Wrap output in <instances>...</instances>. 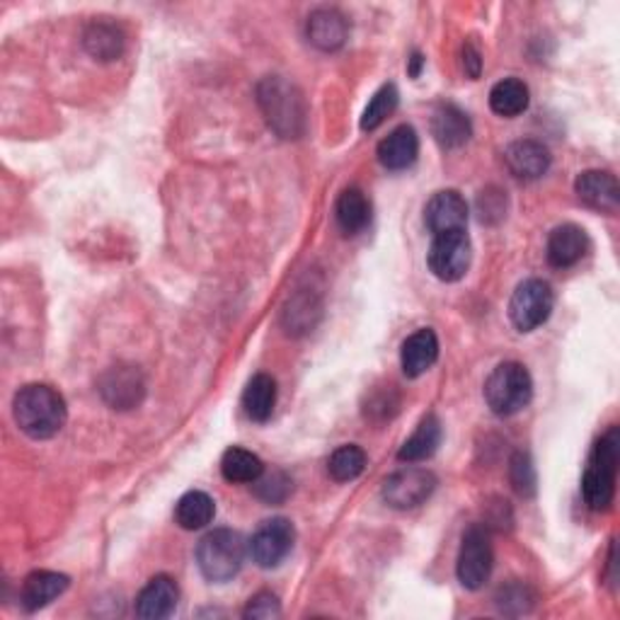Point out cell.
<instances>
[{
	"label": "cell",
	"instance_id": "1",
	"mask_svg": "<svg viewBox=\"0 0 620 620\" xmlns=\"http://www.w3.org/2000/svg\"><path fill=\"white\" fill-rule=\"evenodd\" d=\"M13 415L20 431H25L29 439L44 441L64 429L68 410L59 390L44 384H29L15 392Z\"/></svg>",
	"mask_w": 620,
	"mask_h": 620
},
{
	"label": "cell",
	"instance_id": "2",
	"mask_svg": "<svg viewBox=\"0 0 620 620\" xmlns=\"http://www.w3.org/2000/svg\"><path fill=\"white\" fill-rule=\"evenodd\" d=\"M257 102L279 139H301L306 131V102L301 90L282 76H270L257 86Z\"/></svg>",
	"mask_w": 620,
	"mask_h": 620
},
{
	"label": "cell",
	"instance_id": "3",
	"mask_svg": "<svg viewBox=\"0 0 620 620\" xmlns=\"http://www.w3.org/2000/svg\"><path fill=\"white\" fill-rule=\"evenodd\" d=\"M620 461L618 427L608 429L589 456L582 478V498L592 512H608L616 498V475Z\"/></svg>",
	"mask_w": 620,
	"mask_h": 620
},
{
	"label": "cell",
	"instance_id": "4",
	"mask_svg": "<svg viewBox=\"0 0 620 620\" xmlns=\"http://www.w3.org/2000/svg\"><path fill=\"white\" fill-rule=\"evenodd\" d=\"M247 545L243 535L233 529L209 531L196 545V565L214 584L231 582L243 570Z\"/></svg>",
	"mask_w": 620,
	"mask_h": 620
},
{
	"label": "cell",
	"instance_id": "5",
	"mask_svg": "<svg viewBox=\"0 0 620 620\" xmlns=\"http://www.w3.org/2000/svg\"><path fill=\"white\" fill-rule=\"evenodd\" d=\"M533 380L519 361H504L485 380V402L498 417H512L529 408Z\"/></svg>",
	"mask_w": 620,
	"mask_h": 620
},
{
	"label": "cell",
	"instance_id": "6",
	"mask_svg": "<svg viewBox=\"0 0 620 620\" xmlns=\"http://www.w3.org/2000/svg\"><path fill=\"white\" fill-rule=\"evenodd\" d=\"M494 567V553H492V541L490 531L485 526H470L468 531L463 533L461 541V553H458V582L470 589V592H478L485 586V582L490 580Z\"/></svg>",
	"mask_w": 620,
	"mask_h": 620
},
{
	"label": "cell",
	"instance_id": "7",
	"mask_svg": "<svg viewBox=\"0 0 620 620\" xmlns=\"http://www.w3.org/2000/svg\"><path fill=\"white\" fill-rule=\"evenodd\" d=\"M555 294L551 284L543 282V279H526L512 294L509 318L519 333H533L535 327H541L551 318Z\"/></svg>",
	"mask_w": 620,
	"mask_h": 620
},
{
	"label": "cell",
	"instance_id": "8",
	"mask_svg": "<svg viewBox=\"0 0 620 620\" xmlns=\"http://www.w3.org/2000/svg\"><path fill=\"white\" fill-rule=\"evenodd\" d=\"M473 245L465 231H451L434 235L431 247L427 253V262L431 274L441 279V282H458L465 276L470 267Z\"/></svg>",
	"mask_w": 620,
	"mask_h": 620
},
{
	"label": "cell",
	"instance_id": "9",
	"mask_svg": "<svg viewBox=\"0 0 620 620\" xmlns=\"http://www.w3.org/2000/svg\"><path fill=\"white\" fill-rule=\"evenodd\" d=\"M294 524L284 519V516H274V519H267L257 526L250 543H247V551H250L257 565L264 567V570H272V567H279L286 560L288 553L294 551Z\"/></svg>",
	"mask_w": 620,
	"mask_h": 620
},
{
	"label": "cell",
	"instance_id": "10",
	"mask_svg": "<svg viewBox=\"0 0 620 620\" xmlns=\"http://www.w3.org/2000/svg\"><path fill=\"white\" fill-rule=\"evenodd\" d=\"M437 490V478L425 468H405L392 473L384 482V500L392 509H415Z\"/></svg>",
	"mask_w": 620,
	"mask_h": 620
},
{
	"label": "cell",
	"instance_id": "11",
	"mask_svg": "<svg viewBox=\"0 0 620 620\" xmlns=\"http://www.w3.org/2000/svg\"><path fill=\"white\" fill-rule=\"evenodd\" d=\"M100 392L112 410H133L141 405L143 396H146V380H143L139 369L112 366L100 378Z\"/></svg>",
	"mask_w": 620,
	"mask_h": 620
},
{
	"label": "cell",
	"instance_id": "12",
	"mask_svg": "<svg viewBox=\"0 0 620 620\" xmlns=\"http://www.w3.org/2000/svg\"><path fill=\"white\" fill-rule=\"evenodd\" d=\"M425 223L434 235L465 231L468 223V204L456 190H443L431 196L425 206Z\"/></svg>",
	"mask_w": 620,
	"mask_h": 620
},
{
	"label": "cell",
	"instance_id": "13",
	"mask_svg": "<svg viewBox=\"0 0 620 620\" xmlns=\"http://www.w3.org/2000/svg\"><path fill=\"white\" fill-rule=\"evenodd\" d=\"M574 192L589 209L613 216L620 204L618 180L606 170H586L574 182Z\"/></svg>",
	"mask_w": 620,
	"mask_h": 620
},
{
	"label": "cell",
	"instance_id": "14",
	"mask_svg": "<svg viewBox=\"0 0 620 620\" xmlns=\"http://www.w3.org/2000/svg\"><path fill=\"white\" fill-rule=\"evenodd\" d=\"M306 37L320 51H337L345 47L349 37L347 17L335 8H320L310 13L306 25Z\"/></svg>",
	"mask_w": 620,
	"mask_h": 620
},
{
	"label": "cell",
	"instance_id": "15",
	"mask_svg": "<svg viewBox=\"0 0 620 620\" xmlns=\"http://www.w3.org/2000/svg\"><path fill=\"white\" fill-rule=\"evenodd\" d=\"M589 253V237L584 229L574 223L557 225V229L547 237V262L555 270H570L577 262L584 260Z\"/></svg>",
	"mask_w": 620,
	"mask_h": 620
},
{
	"label": "cell",
	"instance_id": "16",
	"mask_svg": "<svg viewBox=\"0 0 620 620\" xmlns=\"http://www.w3.org/2000/svg\"><path fill=\"white\" fill-rule=\"evenodd\" d=\"M506 168L519 180H539L551 170V151H547L539 141H516L504 151Z\"/></svg>",
	"mask_w": 620,
	"mask_h": 620
},
{
	"label": "cell",
	"instance_id": "17",
	"mask_svg": "<svg viewBox=\"0 0 620 620\" xmlns=\"http://www.w3.org/2000/svg\"><path fill=\"white\" fill-rule=\"evenodd\" d=\"M439 359V337L434 330L422 327L412 333L400 349V364L408 378H419L437 364Z\"/></svg>",
	"mask_w": 620,
	"mask_h": 620
},
{
	"label": "cell",
	"instance_id": "18",
	"mask_svg": "<svg viewBox=\"0 0 620 620\" xmlns=\"http://www.w3.org/2000/svg\"><path fill=\"white\" fill-rule=\"evenodd\" d=\"M178 584L170 580L168 574H158L141 589V594L137 596V616L146 620H160L175 613L178 608Z\"/></svg>",
	"mask_w": 620,
	"mask_h": 620
},
{
	"label": "cell",
	"instance_id": "19",
	"mask_svg": "<svg viewBox=\"0 0 620 620\" xmlns=\"http://www.w3.org/2000/svg\"><path fill=\"white\" fill-rule=\"evenodd\" d=\"M431 133L441 148H461L473 137V124L468 115L456 105H439L431 115Z\"/></svg>",
	"mask_w": 620,
	"mask_h": 620
},
{
	"label": "cell",
	"instance_id": "20",
	"mask_svg": "<svg viewBox=\"0 0 620 620\" xmlns=\"http://www.w3.org/2000/svg\"><path fill=\"white\" fill-rule=\"evenodd\" d=\"M68 584L70 580L61 572H49V570L33 572L25 577L23 589H20V604H23L25 611L35 613L39 611V608L49 606L54 598L64 594Z\"/></svg>",
	"mask_w": 620,
	"mask_h": 620
},
{
	"label": "cell",
	"instance_id": "21",
	"mask_svg": "<svg viewBox=\"0 0 620 620\" xmlns=\"http://www.w3.org/2000/svg\"><path fill=\"white\" fill-rule=\"evenodd\" d=\"M378 160L388 170H408L419 155V137L417 131L402 124L392 129L388 137L378 143Z\"/></svg>",
	"mask_w": 620,
	"mask_h": 620
},
{
	"label": "cell",
	"instance_id": "22",
	"mask_svg": "<svg viewBox=\"0 0 620 620\" xmlns=\"http://www.w3.org/2000/svg\"><path fill=\"white\" fill-rule=\"evenodd\" d=\"M441 437H443V429H441L439 417L437 415L422 417L417 429L412 431V437L402 443V449L398 451V461L419 463V461L431 458L439 449Z\"/></svg>",
	"mask_w": 620,
	"mask_h": 620
},
{
	"label": "cell",
	"instance_id": "23",
	"mask_svg": "<svg viewBox=\"0 0 620 620\" xmlns=\"http://www.w3.org/2000/svg\"><path fill=\"white\" fill-rule=\"evenodd\" d=\"M335 216L345 235H359L371 223V202L359 188H349L339 194Z\"/></svg>",
	"mask_w": 620,
	"mask_h": 620
},
{
	"label": "cell",
	"instance_id": "24",
	"mask_svg": "<svg viewBox=\"0 0 620 620\" xmlns=\"http://www.w3.org/2000/svg\"><path fill=\"white\" fill-rule=\"evenodd\" d=\"M529 86L519 78H504L490 90V107L494 115L504 119H514L529 109Z\"/></svg>",
	"mask_w": 620,
	"mask_h": 620
},
{
	"label": "cell",
	"instance_id": "25",
	"mask_svg": "<svg viewBox=\"0 0 620 620\" xmlns=\"http://www.w3.org/2000/svg\"><path fill=\"white\" fill-rule=\"evenodd\" d=\"M82 47L92 59L107 64V61H117L124 54V35L119 27L109 23H92L82 35Z\"/></svg>",
	"mask_w": 620,
	"mask_h": 620
},
{
	"label": "cell",
	"instance_id": "26",
	"mask_svg": "<svg viewBox=\"0 0 620 620\" xmlns=\"http://www.w3.org/2000/svg\"><path fill=\"white\" fill-rule=\"evenodd\" d=\"M216 516V502L202 490H192L182 494L178 506H175V521L184 531H199L209 526Z\"/></svg>",
	"mask_w": 620,
	"mask_h": 620
},
{
	"label": "cell",
	"instance_id": "27",
	"mask_svg": "<svg viewBox=\"0 0 620 620\" xmlns=\"http://www.w3.org/2000/svg\"><path fill=\"white\" fill-rule=\"evenodd\" d=\"M276 405V384L272 376L257 374L250 378L243 392V410L253 422H267Z\"/></svg>",
	"mask_w": 620,
	"mask_h": 620
},
{
	"label": "cell",
	"instance_id": "28",
	"mask_svg": "<svg viewBox=\"0 0 620 620\" xmlns=\"http://www.w3.org/2000/svg\"><path fill=\"white\" fill-rule=\"evenodd\" d=\"M223 478L235 485H250L264 473V463L253 451L233 447L223 453L221 458Z\"/></svg>",
	"mask_w": 620,
	"mask_h": 620
},
{
	"label": "cell",
	"instance_id": "29",
	"mask_svg": "<svg viewBox=\"0 0 620 620\" xmlns=\"http://www.w3.org/2000/svg\"><path fill=\"white\" fill-rule=\"evenodd\" d=\"M364 470H366V453L364 449L354 447V443L339 447L327 461V473L333 475V480L337 482L357 480Z\"/></svg>",
	"mask_w": 620,
	"mask_h": 620
},
{
	"label": "cell",
	"instance_id": "30",
	"mask_svg": "<svg viewBox=\"0 0 620 620\" xmlns=\"http://www.w3.org/2000/svg\"><path fill=\"white\" fill-rule=\"evenodd\" d=\"M398 102H400V92L396 86H392V82H388V86L380 88L376 95L371 98V102L364 109V117H361V129L376 131L380 124H384L392 112H396Z\"/></svg>",
	"mask_w": 620,
	"mask_h": 620
},
{
	"label": "cell",
	"instance_id": "31",
	"mask_svg": "<svg viewBox=\"0 0 620 620\" xmlns=\"http://www.w3.org/2000/svg\"><path fill=\"white\" fill-rule=\"evenodd\" d=\"M255 494L267 504H282L288 494L294 490V482L288 478L286 473L282 470H272V473H262L260 478L255 482Z\"/></svg>",
	"mask_w": 620,
	"mask_h": 620
},
{
	"label": "cell",
	"instance_id": "32",
	"mask_svg": "<svg viewBox=\"0 0 620 620\" xmlns=\"http://www.w3.org/2000/svg\"><path fill=\"white\" fill-rule=\"evenodd\" d=\"M509 478L514 490L521 494V498H533L535 490H539V478H535L533 461L526 451H516L514 458L509 463Z\"/></svg>",
	"mask_w": 620,
	"mask_h": 620
},
{
	"label": "cell",
	"instance_id": "33",
	"mask_svg": "<svg viewBox=\"0 0 620 620\" xmlns=\"http://www.w3.org/2000/svg\"><path fill=\"white\" fill-rule=\"evenodd\" d=\"M533 602H535V596L531 594V589L526 586V584H519V582L502 586L500 594H498L500 611L502 613H512V616L526 613L533 606Z\"/></svg>",
	"mask_w": 620,
	"mask_h": 620
},
{
	"label": "cell",
	"instance_id": "34",
	"mask_svg": "<svg viewBox=\"0 0 620 620\" xmlns=\"http://www.w3.org/2000/svg\"><path fill=\"white\" fill-rule=\"evenodd\" d=\"M243 616L247 620H264V618H279L282 616V604L272 592H260L247 602Z\"/></svg>",
	"mask_w": 620,
	"mask_h": 620
},
{
	"label": "cell",
	"instance_id": "35",
	"mask_svg": "<svg viewBox=\"0 0 620 620\" xmlns=\"http://www.w3.org/2000/svg\"><path fill=\"white\" fill-rule=\"evenodd\" d=\"M478 211L482 223H498L504 219L506 199L502 192H482L478 199Z\"/></svg>",
	"mask_w": 620,
	"mask_h": 620
},
{
	"label": "cell",
	"instance_id": "36",
	"mask_svg": "<svg viewBox=\"0 0 620 620\" xmlns=\"http://www.w3.org/2000/svg\"><path fill=\"white\" fill-rule=\"evenodd\" d=\"M463 68L465 74H468L473 80L480 78V70H482V59H480V51L475 49L470 41L463 47Z\"/></svg>",
	"mask_w": 620,
	"mask_h": 620
},
{
	"label": "cell",
	"instance_id": "37",
	"mask_svg": "<svg viewBox=\"0 0 620 620\" xmlns=\"http://www.w3.org/2000/svg\"><path fill=\"white\" fill-rule=\"evenodd\" d=\"M422 66H425V59H422V54H417L415 51V54H412V59H410V76L417 78Z\"/></svg>",
	"mask_w": 620,
	"mask_h": 620
}]
</instances>
